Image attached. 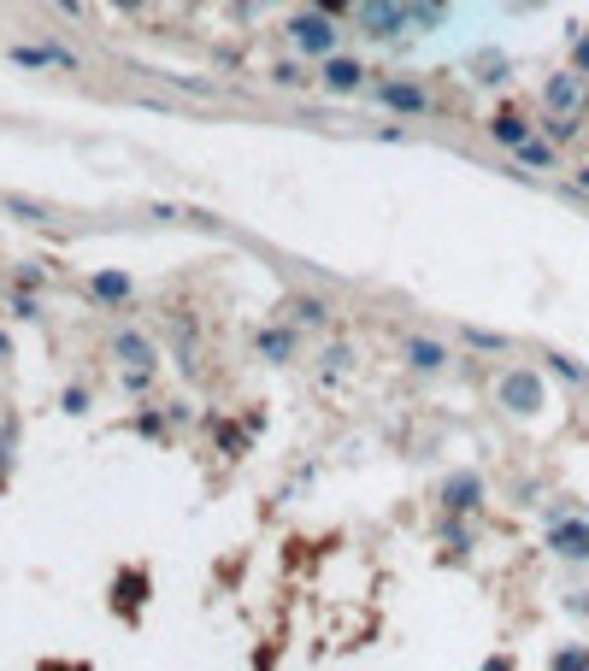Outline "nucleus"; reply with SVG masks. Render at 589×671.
Here are the masks:
<instances>
[{"mask_svg": "<svg viewBox=\"0 0 589 671\" xmlns=\"http://www.w3.org/2000/svg\"><path fill=\"white\" fill-rule=\"evenodd\" d=\"M290 41H295V53H307V60H330V53L342 48V30H336L330 12H295V19H290Z\"/></svg>", "mask_w": 589, "mask_h": 671, "instance_id": "1", "label": "nucleus"}, {"mask_svg": "<svg viewBox=\"0 0 589 671\" xmlns=\"http://www.w3.org/2000/svg\"><path fill=\"white\" fill-rule=\"evenodd\" d=\"M354 24H360L366 36L390 41L401 30H413V7L407 0H360V7H354Z\"/></svg>", "mask_w": 589, "mask_h": 671, "instance_id": "2", "label": "nucleus"}, {"mask_svg": "<svg viewBox=\"0 0 589 671\" xmlns=\"http://www.w3.org/2000/svg\"><path fill=\"white\" fill-rule=\"evenodd\" d=\"M7 60L19 71H71V77L83 71V60L71 48H60V41H12Z\"/></svg>", "mask_w": 589, "mask_h": 671, "instance_id": "3", "label": "nucleus"}, {"mask_svg": "<svg viewBox=\"0 0 589 671\" xmlns=\"http://www.w3.org/2000/svg\"><path fill=\"white\" fill-rule=\"evenodd\" d=\"M495 401L507 406V413H537L549 395H542V377H537V371H507V377L495 383Z\"/></svg>", "mask_w": 589, "mask_h": 671, "instance_id": "4", "label": "nucleus"}, {"mask_svg": "<svg viewBox=\"0 0 589 671\" xmlns=\"http://www.w3.org/2000/svg\"><path fill=\"white\" fill-rule=\"evenodd\" d=\"M549 548L560 560H589V524L584 518H554L549 524Z\"/></svg>", "mask_w": 589, "mask_h": 671, "instance_id": "5", "label": "nucleus"}, {"mask_svg": "<svg viewBox=\"0 0 589 671\" xmlns=\"http://www.w3.org/2000/svg\"><path fill=\"white\" fill-rule=\"evenodd\" d=\"M324 89L330 95H360V83H366V65L360 60H348V53H330V60H324Z\"/></svg>", "mask_w": 589, "mask_h": 671, "instance_id": "6", "label": "nucleus"}, {"mask_svg": "<svg viewBox=\"0 0 589 671\" xmlns=\"http://www.w3.org/2000/svg\"><path fill=\"white\" fill-rule=\"evenodd\" d=\"M112 354H119L124 366H136V371H154V366H160V347H154L142 330H119V335H112Z\"/></svg>", "mask_w": 589, "mask_h": 671, "instance_id": "7", "label": "nucleus"}, {"mask_svg": "<svg viewBox=\"0 0 589 671\" xmlns=\"http://www.w3.org/2000/svg\"><path fill=\"white\" fill-rule=\"evenodd\" d=\"M401 359H407L413 371H442L454 354L442 342H430V335H401Z\"/></svg>", "mask_w": 589, "mask_h": 671, "instance_id": "8", "label": "nucleus"}, {"mask_svg": "<svg viewBox=\"0 0 589 671\" xmlns=\"http://www.w3.org/2000/svg\"><path fill=\"white\" fill-rule=\"evenodd\" d=\"M542 100H549L554 112H578V100H584V71H560V77H549Z\"/></svg>", "mask_w": 589, "mask_h": 671, "instance_id": "9", "label": "nucleus"}, {"mask_svg": "<svg viewBox=\"0 0 589 671\" xmlns=\"http://www.w3.org/2000/svg\"><path fill=\"white\" fill-rule=\"evenodd\" d=\"M478 495H483L478 472H459V477H449V484H442V501H449V513H471V507H478Z\"/></svg>", "mask_w": 589, "mask_h": 671, "instance_id": "10", "label": "nucleus"}, {"mask_svg": "<svg viewBox=\"0 0 589 671\" xmlns=\"http://www.w3.org/2000/svg\"><path fill=\"white\" fill-rule=\"evenodd\" d=\"M383 107H395V112H425L430 107V95L419 89V83H383Z\"/></svg>", "mask_w": 589, "mask_h": 671, "instance_id": "11", "label": "nucleus"}, {"mask_svg": "<svg viewBox=\"0 0 589 671\" xmlns=\"http://www.w3.org/2000/svg\"><path fill=\"white\" fill-rule=\"evenodd\" d=\"M490 136L501 142V148H519V142H530V119H525V112H495Z\"/></svg>", "mask_w": 589, "mask_h": 671, "instance_id": "12", "label": "nucleus"}, {"mask_svg": "<svg viewBox=\"0 0 589 671\" xmlns=\"http://www.w3.org/2000/svg\"><path fill=\"white\" fill-rule=\"evenodd\" d=\"M89 289H95V301H107V306H124V301H131V277H124V271H95Z\"/></svg>", "mask_w": 589, "mask_h": 671, "instance_id": "13", "label": "nucleus"}, {"mask_svg": "<svg viewBox=\"0 0 589 671\" xmlns=\"http://www.w3.org/2000/svg\"><path fill=\"white\" fill-rule=\"evenodd\" d=\"M283 313H290V325H307V330H319L324 318H330V306H324L319 295H295L290 306H283Z\"/></svg>", "mask_w": 589, "mask_h": 671, "instance_id": "14", "label": "nucleus"}, {"mask_svg": "<svg viewBox=\"0 0 589 671\" xmlns=\"http://www.w3.org/2000/svg\"><path fill=\"white\" fill-rule=\"evenodd\" d=\"M519 166H530V171H554L560 166V154H554V142H542V136H530V142H519Z\"/></svg>", "mask_w": 589, "mask_h": 671, "instance_id": "15", "label": "nucleus"}, {"mask_svg": "<svg viewBox=\"0 0 589 671\" xmlns=\"http://www.w3.org/2000/svg\"><path fill=\"white\" fill-rule=\"evenodd\" d=\"M260 354L271 366H283V359L295 354V330H260Z\"/></svg>", "mask_w": 589, "mask_h": 671, "instance_id": "16", "label": "nucleus"}, {"mask_svg": "<svg viewBox=\"0 0 589 671\" xmlns=\"http://www.w3.org/2000/svg\"><path fill=\"white\" fill-rule=\"evenodd\" d=\"M0 207H7L12 218H24V224H48V207H36V200H19V195H7V200H0Z\"/></svg>", "mask_w": 589, "mask_h": 671, "instance_id": "17", "label": "nucleus"}, {"mask_svg": "<svg viewBox=\"0 0 589 671\" xmlns=\"http://www.w3.org/2000/svg\"><path fill=\"white\" fill-rule=\"evenodd\" d=\"M466 342H471V347H483V354H507V347H513L507 335H495V330H466Z\"/></svg>", "mask_w": 589, "mask_h": 671, "instance_id": "18", "label": "nucleus"}, {"mask_svg": "<svg viewBox=\"0 0 589 671\" xmlns=\"http://www.w3.org/2000/svg\"><path fill=\"white\" fill-rule=\"evenodd\" d=\"M407 7H413V24H437L449 12V0H407Z\"/></svg>", "mask_w": 589, "mask_h": 671, "instance_id": "19", "label": "nucleus"}, {"mask_svg": "<svg viewBox=\"0 0 589 671\" xmlns=\"http://www.w3.org/2000/svg\"><path fill=\"white\" fill-rule=\"evenodd\" d=\"M271 77H278V83H283V89H307V83H312V77H307V71H300V65H290V60H283L278 71H271Z\"/></svg>", "mask_w": 589, "mask_h": 671, "instance_id": "20", "label": "nucleus"}, {"mask_svg": "<svg viewBox=\"0 0 589 671\" xmlns=\"http://www.w3.org/2000/svg\"><path fill=\"white\" fill-rule=\"evenodd\" d=\"M549 366H554L560 377H566V383H589V371H584V366H572L566 354H549Z\"/></svg>", "mask_w": 589, "mask_h": 671, "instance_id": "21", "label": "nucleus"}, {"mask_svg": "<svg viewBox=\"0 0 589 671\" xmlns=\"http://www.w3.org/2000/svg\"><path fill=\"white\" fill-rule=\"evenodd\" d=\"M142 589H148V577H142V572L124 577V607H131V612H136V601H142Z\"/></svg>", "mask_w": 589, "mask_h": 671, "instance_id": "22", "label": "nucleus"}, {"mask_svg": "<svg viewBox=\"0 0 589 671\" xmlns=\"http://www.w3.org/2000/svg\"><path fill=\"white\" fill-rule=\"evenodd\" d=\"M554 666L578 671V666H589V648H560V654H554Z\"/></svg>", "mask_w": 589, "mask_h": 671, "instance_id": "23", "label": "nucleus"}, {"mask_svg": "<svg viewBox=\"0 0 589 671\" xmlns=\"http://www.w3.org/2000/svg\"><path fill=\"white\" fill-rule=\"evenodd\" d=\"M572 71H584V77H589V36L572 41Z\"/></svg>", "mask_w": 589, "mask_h": 671, "instance_id": "24", "label": "nucleus"}, {"mask_svg": "<svg viewBox=\"0 0 589 671\" xmlns=\"http://www.w3.org/2000/svg\"><path fill=\"white\" fill-rule=\"evenodd\" d=\"M12 318H36V295H24V289H19V295H12Z\"/></svg>", "mask_w": 589, "mask_h": 671, "instance_id": "25", "label": "nucleus"}, {"mask_svg": "<svg viewBox=\"0 0 589 671\" xmlns=\"http://www.w3.org/2000/svg\"><path fill=\"white\" fill-rule=\"evenodd\" d=\"M348 359H354L348 347H330V354H324V371H348Z\"/></svg>", "mask_w": 589, "mask_h": 671, "instance_id": "26", "label": "nucleus"}, {"mask_svg": "<svg viewBox=\"0 0 589 671\" xmlns=\"http://www.w3.org/2000/svg\"><path fill=\"white\" fill-rule=\"evenodd\" d=\"M319 12H330V19H336V12H354V0H319Z\"/></svg>", "mask_w": 589, "mask_h": 671, "instance_id": "27", "label": "nucleus"}, {"mask_svg": "<svg viewBox=\"0 0 589 671\" xmlns=\"http://www.w3.org/2000/svg\"><path fill=\"white\" fill-rule=\"evenodd\" d=\"M107 7H112V12H142L148 0H107Z\"/></svg>", "mask_w": 589, "mask_h": 671, "instance_id": "28", "label": "nucleus"}, {"mask_svg": "<svg viewBox=\"0 0 589 671\" xmlns=\"http://www.w3.org/2000/svg\"><path fill=\"white\" fill-rule=\"evenodd\" d=\"M60 7L71 12V19H83V0H60Z\"/></svg>", "mask_w": 589, "mask_h": 671, "instance_id": "29", "label": "nucleus"}, {"mask_svg": "<svg viewBox=\"0 0 589 671\" xmlns=\"http://www.w3.org/2000/svg\"><path fill=\"white\" fill-rule=\"evenodd\" d=\"M578 188H584V195H589V166H578Z\"/></svg>", "mask_w": 589, "mask_h": 671, "instance_id": "30", "label": "nucleus"}, {"mask_svg": "<svg viewBox=\"0 0 589 671\" xmlns=\"http://www.w3.org/2000/svg\"><path fill=\"white\" fill-rule=\"evenodd\" d=\"M0 359H12V342H7V335H0Z\"/></svg>", "mask_w": 589, "mask_h": 671, "instance_id": "31", "label": "nucleus"}]
</instances>
